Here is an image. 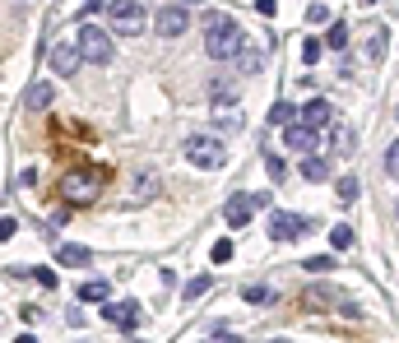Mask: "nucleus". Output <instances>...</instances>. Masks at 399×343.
<instances>
[{"instance_id": "1", "label": "nucleus", "mask_w": 399, "mask_h": 343, "mask_svg": "<svg viewBox=\"0 0 399 343\" xmlns=\"http://www.w3.org/2000/svg\"><path fill=\"white\" fill-rule=\"evenodd\" d=\"M103 190H107V167H98V163H79V167H70L61 181H56V195L65 200V209H84V204H93Z\"/></svg>"}, {"instance_id": "8", "label": "nucleus", "mask_w": 399, "mask_h": 343, "mask_svg": "<svg viewBox=\"0 0 399 343\" xmlns=\"http://www.w3.org/2000/svg\"><path fill=\"white\" fill-rule=\"evenodd\" d=\"M103 320L116 325V329H125V334H135L144 315H139V302H107V306H103Z\"/></svg>"}, {"instance_id": "31", "label": "nucleus", "mask_w": 399, "mask_h": 343, "mask_svg": "<svg viewBox=\"0 0 399 343\" xmlns=\"http://www.w3.org/2000/svg\"><path fill=\"white\" fill-rule=\"evenodd\" d=\"M325 269H335L330 255H311V260H307V274H325Z\"/></svg>"}, {"instance_id": "26", "label": "nucleus", "mask_w": 399, "mask_h": 343, "mask_svg": "<svg viewBox=\"0 0 399 343\" xmlns=\"http://www.w3.org/2000/svg\"><path fill=\"white\" fill-rule=\"evenodd\" d=\"M232 250H237L232 241H214V250H209V260H214V265H228V260H232Z\"/></svg>"}, {"instance_id": "9", "label": "nucleus", "mask_w": 399, "mask_h": 343, "mask_svg": "<svg viewBox=\"0 0 399 343\" xmlns=\"http://www.w3.org/2000/svg\"><path fill=\"white\" fill-rule=\"evenodd\" d=\"M265 204V195H232L228 204H223V219H228V228H246L251 223V214Z\"/></svg>"}, {"instance_id": "35", "label": "nucleus", "mask_w": 399, "mask_h": 343, "mask_svg": "<svg viewBox=\"0 0 399 343\" xmlns=\"http://www.w3.org/2000/svg\"><path fill=\"white\" fill-rule=\"evenodd\" d=\"M209 334H214V339H228L232 325H228V320H214V325H209Z\"/></svg>"}, {"instance_id": "22", "label": "nucleus", "mask_w": 399, "mask_h": 343, "mask_svg": "<svg viewBox=\"0 0 399 343\" xmlns=\"http://www.w3.org/2000/svg\"><path fill=\"white\" fill-rule=\"evenodd\" d=\"M339 204H357V176H339Z\"/></svg>"}, {"instance_id": "15", "label": "nucleus", "mask_w": 399, "mask_h": 343, "mask_svg": "<svg viewBox=\"0 0 399 343\" xmlns=\"http://www.w3.org/2000/svg\"><path fill=\"white\" fill-rule=\"evenodd\" d=\"M51 98H56V89H51L46 79H37V84L28 89V98H24V102H28V111H46V107H51Z\"/></svg>"}, {"instance_id": "6", "label": "nucleus", "mask_w": 399, "mask_h": 343, "mask_svg": "<svg viewBox=\"0 0 399 343\" xmlns=\"http://www.w3.org/2000/svg\"><path fill=\"white\" fill-rule=\"evenodd\" d=\"M302 232H311L307 214H288V209H274V214H269V237H274V241H297Z\"/></svg>"}, {"instance_id": "12", "label": "nucleus", "mask_w": 399, "mask_h": 343, "mask_svg": "<svg viewBox=\"0 0 399 343\" xmlns=\"http://www.w3.org/2000/svg\"><path fill=\"white\" fill-rule=\"evenodd\" d=\"M283 144H288V149H297V154H307V149H316V130L292 116V125H283Z\"/></svg>"}, {"instance_id": "18", "label": "nucleus", "mask_w": 399, "mask_h": 343, "mask_svg": "<svg viewBox=\"0 0 399 343\" xmlns=\"http://www.w3.org/2000/svg\"><path fill=\"white\" fill-rule=\"evenodd\" d=\"M107 283L103 279H89V283H79V302H107Z\"/></svg>"}, {"instance_id": "7", "label": "nucleus", "mask_w": 399, "mask_h": 343, "mask_svg": "<svg viewBox=\"0 0 399 343\" xmlns=\"http://www.w3.org/2000/svg\"><path fill=\"white\" fill-rule=\"evenodd\" d=\"M186 28H190V10H186V5H168V10L154 15V33L158 37H181Z\"/></svg>"}, {"instance_id": "11", "label": "nucleus", "mask_w": 399, "mask_h": 343, "mask_svg": "<svg viewBox=\"0 0 399 343\" xmlns=\"http://www.w3.org/2000/svg\"><path fill=\"white\" fill-rule=\"evenodd\" d=\"M297 121H302V125H311V130H316V135H321L325 125L335 121V107H330V102H325V98H311L307 107H297Z\"/></svg>"}, {"instance_id": "28", "label": "nucleus", "mask_w": 399, "mask_h": 343, "mask_svg": "<svg viewBox=\"0 0 399 343\" xmlns=\"http://www.w3.org/2000/svg\"><path fill=\"white\" fill-rule=\"evenodd\" d=\"M265 167H269V176H274V181H283V176H288V167H283V158H278V154H265Z\"/></svg>"}, {"instance_id": "27", "label": "nucleus", "mask_w": 399, "mask_h": 343, "mask_svg": "<svg viewBox=\"0 0 399 343\" xmlns=\"http://www.w3.org/2000/svg\"><path fill=\"white\" fill-rule=\"evenodd\" d=\"M325 42H330V47H335V51H344V47H348V28H344V24H335Z\"/></svg>"}, {"instance_id": "29", "label": "nucleus", "mask_w": 399, "mask_h": 343, "mask_svg": "<svg viewBox=\"0 0 399 343\" xmlns=\"http://www.w3.org/2000/svg\"><path fill=\"white\" fill-rule=\"evenodd\" d=\"M321 42H316V37H307V42H302V61H307V65H316V61H321Z\"/></svg>"}, {"instance_id": "25", "label": "nucleus", "mask_w": 399, "mask_h": 343, "mask_svg": "<svg viewBox=\"0 0 399 343\" xmlns=\"http://www.w3.org/2000/svg\"><path fill=\"white\" fill-rule=\"evenodd\" d=\"M367 56H371V61H381V56H385V33H381V28L367 37Z\"/></svg>"}, {"instance_id": "4", "label": "nucleus", "mask_w": 399, "mask_h": 343, "mask_svg": "<svg viewBox=\"0 0 399 343\" xmlns=\"http://www.w3.org/2000/svg\"><path fill=\"white\" fill-rule=\"evenodd\" d=\"M79 51H84V61L89 65H112V56H116V42H112V33H103V28H93V24H84L79 28Z\"/></svg>"}, {"instance_id": "5", "label": "nucleus", "mask_w": 399, "mask_h": 343, "mask_svg": "<svg viewBox=\"0 0 399 343\" xmlns=\"http://www.w3.org/2000/svg\"><path fill=\"white\" fill-rule=\"evenodd\" d=\"M107 19H112V33H121V37H139L144 24H149L135 0H107Z\"/></svg>"}, {"instance_id": "21", "label": "nucleus", "mask_w": 399, "mask_h": 343, "mask_svg": "<svg viewBox=\"0 0 399 343\" xmlns=\"http://www.w3.org/2000/svg\"><path fill=\"white\" fill-rule=\"evenodd\" d=\"M302 176H307V181H325V176H330L325 158H302Z\"/></svg>"}, {"instance_id": "32", "label": "nucleus", "mask_w": 399, "mask_h": 343, "mask_svg": "<svg viewBox=\"0 0 399 343\" xmlns=\"http://www.w3.org/2000/svg\"><path fill=\"white\" fill-rule=\"evenodd\" d=\"M15 232H19V223L10 219V214H0V241H10Z\"/></svg>"}, {"instance_id": "16", "label": "nucleus", "mask_w": 399, "mask_h": 343, "mask_svg": "<svg viewBox=\"0 0 399 343\" xmlns=\"http://www.w3.org/2000/svg\"><path fill=\"white\" fill-rule=\"evenodd\" d=\"M302 306H307V311H316V306H339V293L335 288H307V293H302Z\"/></svg>"}, {"instance_id": "2", "label": "nucleus", "mask_w": 399, "mask_h": 343, "mask_svg": "<svg viewBox=\"0 0 399 343\" xmlns=\"http://www.w3.org/2000/svg\"><path fill=\"white\" fill-rule=\"evenodd\" d=\"M242 47V28L232 15H209L204 19V56L209 61H232Z\"/></svg>"}, {"instance_id": "20", "label": "nucleus", "mask_w": 399, "mask_h": 343, "mask_svg": "<svg viewBox=\"0 0 399 343\" xmlns=\"http://www.w3.org/2000/svg\"><path fill=\"white\" fill-rule=\"evenodd\" d=\"M353 241H357L353 228H344V223H339V228H330V246H335V250H353Z\"/></svg>"}, {"instance_id": "34", "label": "nucleus", "mask_w": 399, "mask_h": 343, "mask_svg": "<svg viewBox=\"0 0 399 343\" xmlns=\"http://www.w3.org/2000/svg\"><path fill=\"white\" fill-rule=\"evenodd\" d=\"M307 19H311V24H325V19H330V10H325V5H311Z\"/></svg>"}, {"instance_id": "30", "label": "nucleus", "mask_w": 399, "mask_h": 343, "mask_svg": "<svg viewBox=\"0 0 399 343\" xmlns=\"http://www.w3.org/2000/svg\"><path fill=\"white\" fill-rule=\"evenodd\" d=\"M385 172H390V176L399 181V140L390 144V149H385Z\"/></svg>"}, {"instance_id": "38", "label": "nucleus", "mask_w": 399, "mask_h": 343, "mask_svg": "<svg viewBox=\"0 0 399 343\" xmlns=\"http://www.w3.org/2000/svg\"><path fill=\"white\" fill-rule=\"evenodd\" d=\"M395 214H399V204H395Z\"/></svg>"}, {"instance_id": "13", "label": "nucleus", "mask_w": 399, "mask_h": 343, "mask_svg": "<svg viewBox=\"0 0 399 343\" xmlns=\"http://www.w3.org/2000/svg\"><path fill=\"white\" fill-rule=\"evenodd\" d=\"M232 61H237V70H242V75H260L265 56H260V47H256V42H246V37H242V47H237V56H232Z\"/></svg>"}, {"instance_id": "23", "label": "nucleus", "mask_w": 399, "mask_h": 343, "mask_svg": "<svg viewBox=\"0 0 399 343\" xmlns=\"http://www.w3.org/2000/svg\"><path fill=\"white\" fill-rule=\"evenodd\" d=\"M292 116H297V107H292V102H274V111H269V125H288Z\"/></svg>"}, {"instance_id": "17", "label": "nucleus", "mask_w": 399, "mask_h": 343, "mask_svg": "<svg viewBox=\"0 0 399 343\" xmlns=\"http://www.w3.org/2000/svg\"><path fill=\"white\" fill-rule=\"evenodd\" d=\"M242 297L251 302V306H269V302H274V288H265V283H246Z\"/></svg>"}, {"instance_id": "14", "label": "nucleus", "mask_w": 399, "mask_h": 343, "mask_svg": "<svg viewBox=\"0 0 399 343\" xmlns=\"http://www.w3.org/2000/svg\"><path fill=\"white\" fill-rule=\"evenodd\" d=\"M56 260H61L65 269H84V265L93 260V250H89V246H75V241H65V246L56 250Z\"/></svg>"}, {"instance_id": "19", "label": "nucleus", "mask_w": 399, "mask_h": 343, "mask_svg": "<svg viewBox=\"0 0 399 343\" xmlns=\"http://www.w3.org/2000/svg\"><path fill=\"white\" fill-rule=\"evenodd\" d=\"M149 195H158V176L154 172H139L135 176V204H144Z\"/></svg>"}, {"instance_id": "10", "label": "nucleus", "mask_w": 399, "mask_h": 343, "mask_svg": "<svg viewBox=\"0 0 399 343\" xmlns=\"http://www.w3.org/2000/svg\"><path fill=\"white\" fill-rule=\"evenodd\" d=\"M79 61H84L79 42H56V47H51V70H56V75H79Z\"/></svg>"}, {"instance_id": "3", "label": "nucleus", "mask_w": 399, "mask_h": 343, "mask_svg": "<svg viewBox=\"0 0 399 343\" xmlns=\"http://www.w3.org/2000/svg\"><path fill=\"white\" fill-rule=\"evenodd\" d=\"M186 158H190L200 172H218L228 163V149H223L214 135H190V140H186Z\"/></svg>"}, {"instance_id": "24", "label": "nucleus", "mask_w": 399, "mask_h": 343, "mask_svg": "<svg viewBox=\"0 0 399 343\" xmlns=\"http://www.w3.org/2000/svg\"><path fill=\"white\" fill-rule=\"evenodd\" d=\"M209 283H214L209 274H200V279H190V283L181 288V293H186V302H190V297H204V293H209Z\"/></svg>"}, {"instance_id": "36", "label": "nucleus", "mask_w": 399, "mask_h": 343, "mask_svg": "<svg viewBox=\"0 0 399 343\" xmlns=\"http://www.w3.org/2000/svg\"><path fill=\"white\" fill-rule=\"evenodd\" d=\"M274 10H278V0H256V15H265V19H269Z\"/></svg>"}, {"instance_id": "37", "label": "nucleus", "mask_w": 399, "mask_h": 343, "mask_svg": "<svg viewBox=\"0 0 399 343\" xmlns=\"http://www.w3.org/2000/svg\"><path fill=\"white\" fill-rule=\"evenodd\" d=\"M362 5H376V0H362Z\"/></svg>"}, {"instance_id": "33", "label": "nucleus", "mask_w": 399, "mask_h": 343, "mask_svg": "<svg viewBox=\"0 0 399 343\" xmlns=\"http://www.w3.org/2000/svg\"><path fill=\"white\" fill-rule=\"evenodd\" d=\"M33 279L42 283L46 293H51V288H56V283H61V279H56V274H51V269H33Z\"/></svg>"}]
</instances>
